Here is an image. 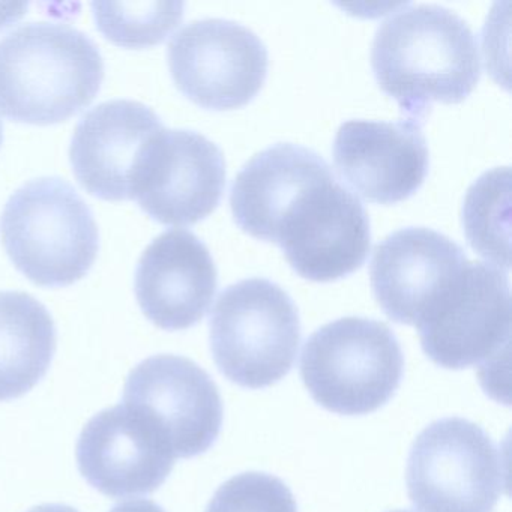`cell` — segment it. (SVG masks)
I'll use <instances>...</instances> for the list:
<instances>
[{"label":"cell","mask_w":512,"mask_h":512,"mask_svg":"<svg viewBox=\"0 0 512 512\" xmlns=\"http://www.w3.org/2000/svg\"><path fill=\"white\" fill-rule=\"evenodd\" d=\"M170 74L197 106L238 109L250 103L268 76V49L247 26L224 19L194 20L170 40Z\"/></svg>","instance_id":"8"},{"label":"cell","mask_w":512,"mask_h":512,"mask_svg":"<svg viewBox=\"0 0 512 512\" xmlns=\"http://www.w3.org/2000/svg\"><path fill=\"white\" fill-rule=\"evenodd\" d=\"M371 67L380 89L419 124L431 103H461L481 77L472 29L454 11L433 4L406 5L379 26Z\"/></svg>","instance_id":"1"},{"label":"cell","mask_w":512,"mask_h":512,"mask_svg":"<svg viewBox=\"0 0 512 512\" xmlns=\"http://www.w3.org/2000/svg\"><path fill=\"white\" fill-rule=\"evenodd\" d=\"M217 286L211 251L188 230L161 233L137 263V302L145 316L164 331L197 325L208 313Z\"/></svg>","instance_id":"15"},{"label":"cell","mask_w":512,"mask_h":512,"mask_svg":"<svg viewBox=\"0 0 512 512\" xmlns=\"http://www.w3.org/2000/svg\"><path fill=\"white\" fill-rule=\"evenodd\" d=\"M469 262L463 248L427 227H406L374 248V296L389 319L415 325L425 308Z\"/></svg>","instance_id":"16"},{"label":"cell","mask_w":512,"mask_h":512,"mask_svg":"<svg viewBox=\"0 0 512 512\" xmlns=\"http://www.w3.org/2000/svg\"><path fill=\"white\" fill-rule=\"evenodd\" d=\"M0 233L16 268L43 287L82 280L100 248L91 208L61 178L34 179L20 187L5 205Z\"/></svg>","instance_id":"3"},{"label":"cell","mask_w":512,"mask_h":512,"mask_svg":"<svg viewBox=\"0 0 512 512\" xmlns=\"http://www.w3.org/2000/svg\"><path fill=\"white\" fill-rule=\"evenodd\" d=\"M83 478L110 499L148 496L175 466V455L160 433L124 404L101 410L77 442Z\"/></svg>","instance_id":"12"},{"label":"cell","mask_w":512,"mask_h":512,"mask_svg":"<svg viewBox=\"0 0 512 512\" xmlns=\"http://www.w3.org/2000/svg\"><path fill=\"white\" fill-rule=\"evenodd\" d=\"M182 2L92 4L98 31L125 49H148L163 43L181 23Z\"/></svg>","instance_id":"20"},{"label":"cell","mask_w":512,"mask_h":512,"mask_svg":"<svg viewBox=\"0 0 512 512\" xmlns=\"http://www.w3.org/2000/svg\"><path fill=\"white\" fill-rule=\"evenodd\" d=\"M272 242L301 277L319 283L340 280L367 260L370 218L361 200L332 176L295 197Z\"/></svg>","instance_id":"9"},{"label":"cell","mask_w":512,"mask_h":512,"mask_svg":"<svg viewBox=\"0 0 512 512\" xmlns=\"http://www.w3.org/2000/svg\"><path fill=\"white\" fill-rule=\"evenodd\" d=\"M103 80L100 50L67 23H29L0 40V113L11 121H67L94 101Z\"/></svg>","instance_id":"2"},{"label":"cell","mask_w":512,"mask_h":512,"mask_svg":"<svg viewBox=\"0 0 512 512\" xmlns=\"http://www.w3.org/2000/svg\"><path fill=\"white\" fill-rule=\"evenodd\" d=\"M404 374V355L383 322L343 317L305 341L301 377L313 400L344 416H361L385 406Z\"/></svg>","instance_id":"4"},{"label":"cell","mask_w":512,"mask_h":512,"mask_svg":"<svg viewBox=\"0 0 512 512\" xmlns=\"http://www.w3.org/2000/svg\"><path fill=\"white\" fill-rule=\"evenodd\" d=\"M226 161L214 142L190 130L164 128L149 145L134 179V200L158 223L193 226L217 209Z\"/></svg>","instance_id":"11"},{"label":"cell","mask_w":512,"mask_h":512,"mask_svg":"<svg viewBox=\"0 0 512 512\" xmlns=\"http://www.w3.org/2000/svg\"><path fill=\"white\" fill-rule=\"evenodd\" d=\"M332 176L329 164L311 149L293 143L269 146L233 181V218L248 235L272 242L281 215L295 197Z\"/></svg>","instance_id":"17"},{"label":"cell","mask_w":512,"mask_h":512,"mask_svg":"<svg viewBox=\"0 0 512 512\" xmlns=\"http://www.w3.org/2000/svg\"><path fill=\"white\" fill-rule=\"evenodd\" d=\"M110 512H166L160 505L152 500H131V502L119 503Z\"/></svg>","instance_id":"22"},{"label":"cell","mask_w":512,"mask_h":512,"mask_svg":"<svg viewBox=\"0 0 512 512\" xmlns=\"http://www.w3.org/2000/svg\"><path fill=\"white\" fill-rule=\"evenodd\" d=\"M164 130L151 107L113 100L89 110L74 130L70 161L79 184L107 202L134 200V179L152 140Z\"/></svg>","instance_id":"13"},{"label":"cell","mask_w":512,"mask_h":512,"mask_svg":"<svg viewBox=\"0 0 512 512\" xmlns=\"http://www.w3.org/2000/svg\"><path fill=\"white\" fill-rule=\"evenodd\" d=\"M205 512H298L290 488L277 476L245 472L227 479Z\"/></svg>","instance_id":"21"},{"label":"cell","mask_w":512,"mask_h":512,"mask_svg":"<svg viewBox=\"0 0 512 512\" xmlns=\"http://www.w3.org/2000/svg\"><path fill=\"white\" fill-rule=\"evenodd\" d=\"M509 191V167H497L470 185L463 205L467 241L479 256L505 271L509 269Z\"/></svg>","instance_id":"19"},{"label":"cell","mask_w":512,"mask_h":512,"mask_svg":"<svg viewBox=\"0 0 512 512\" xmlns=\"http://www.w3.org/2000/svg\"><path fill=\"white\" fill-rule=\"evenodd\" d=\"M28 512H79L73 506L62 505V503H46V505L34 506Z\"/></svg>","instance_id":"23"},{"label":"cell","mask_w":512,"mask_h":512,"mask_svg":"<svg viewBox=\"0 0 512 512\" xmlns=\"http://www.w3.org/2000/svg\"><path fill=\"white\" fill-rule=\"evenodd\" d=\"M415 326L422 350L439 367H493L511 338L508 274L493 263L467 262Z\"/></svg>","instance_id":"7"},{"label":"cell","mask_w":512,"mask_h":512,"mask_svg":"<svg viewBox=\"0 0 512 512\" xmlns=\"http://www.w3.org/2000/svg\"><path fill=\"white\" fill-rule=\"evenodd\" d=\"M58 332L46 307L25 292H0V401L28 394L55 358Z\"/></svg>","instance_id":"18"},{"label":"cell","mask_w":512,"mask_h":512,"mask_svg":"<svg viewBox=\"0 0 512 512\" xmlns=\"http://www.w3.org/2000/svg\"><path fill=\"white\" fill-rule=\"evenodd\" d=\"M389 512H410V511H403V509H397V511H389Z\"/></svg>","instance_id":"25"},{"label":"cell","mask_w":512,"mask_h":512,"mask_svg":"<svg viewBox=\"0 0 512 512\" xmlns=\"http://www.w3.org/2000/svg\"><path fill=\"white\" fill-rule=\"evenodd\" d=\"M334 163L364 199L392 205L409 199L424 184L430 154L419 122L356 119L338 128Z\"/></svg>","instance_id":"14"},{"label":"cell","mask_w":512,"mask_h":512,"mask_svg":"<svg viewBox=\"0 0 512 512\" xmlns=\"http://www.w3.org/2000/svg\"><path fill=\"white\" fill-rule=\"evenodd\" d=\"M406 484L418 512H493L506 487L505 457L475 422L439 419L413 442Z\"/></svg>","instance_id":"6"},{"label":"cell","mask_w":512,"mask_h":512,"mask_svg":"<svg viewBox=\"0 0 512 512\" xmlns=\"http://www.w3.org/2000/svg\"><path fill=\"white\" fill-rule=\"evenodd\" d=\"M215 364L230 382L248 389L275 385L292 371L301 343L293 299L266 278L226 287L209 320Z\"/></svg>","instance_id":"5"},{"label":"cell","mask_w":512,"mask_h":512,"mask_svg":"<svg viewBox=\"0 0 512 512\" xmlns=\"http://www.w3.org/2000/svg\"><path fill=\"white\" fill-rule=\"evenodd\" d=\"M2 140H4V133H2V122H0V145H2Z\"/></svg>","instance_id":"24"},{"label":"cell","mask_w":512,"mask_h":512,"mask_svg":"<svg viewBox=\"0 0 512 512\" xmlns=\"http://www.w3.org/2000/svg\"><path fill=\"white\" fill-rule=\"evenodd\" d=\"M121 404L163 436L176 460L205 454L223 425L218 386L184 356L157 355L140 362L125 382Z\"/></svg>","instance_id":"10"}]
</instances>
